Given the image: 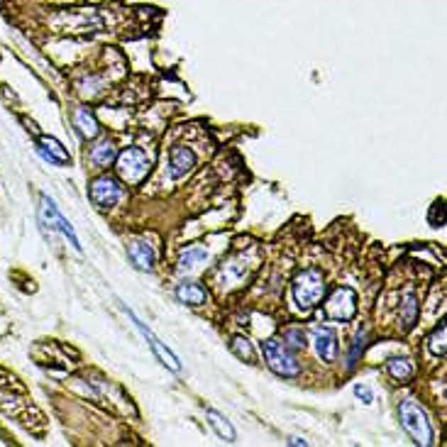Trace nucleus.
Listing matches in <instances>:
<instances>
[{
    "label": "nucleus",
    "instance_id": "obj_1",
    "mask_svg": "<svg viewBox=\"0 0 447 447\" xmlns=\"http://www.w3.org/2000/svg\"><path fill=\"white\" fill-rule=\"evenodd\" d=\"M325 291H328V284H325V277L320 269H303L294 277V284H291V294H294V301L301 311H313L318 303H323Z\"/></svg>",
    "mask_w": 447,
    "mask_h": 447
},
{
    "label": "nucleus",
    "instance_id": "obj_2",
    "mask_svg": "<svg viewBox=\"0 0 447 447\" xmlns=\"http://www.w3.org/2000/svg\"><path fill=\"white\" fill-rule=\"evenodd\" d=\"M399 418H401V426L406 428V433L411 435L416 445L430 447L435 443V433H433V426H430V421H428L426 408L418 404L416 399H404V401H401Z\"/></svg>",
    "mask_w": 447,
    "mask_h": 447
},
{
    "label": "nucleus",
    "instance_id": "obj_3",
    "mask_svg": "<svg viewBox=\"0 0 447 447\" xmlns=\"http://www.w3.org/2000/svg\"><path fill=\"white\" fill-rule=\"evenodd\" d=\"M262 350H264V360H267L269 369H272L274 374H279V377H284V379H291V377H298V374H301V364L296 362V357L291 355V350L284 345V342L267 340L262 345Z\"/></svg>",
    "mask_w": 447,
    "mask_h": 447
},
{
    "label": "nucleus",
    "instance_id": "obj_4",
    "mask_svg": "<svg viewBox=\"0 0 447 447\" xmlns=\"http://www.w3.org/2000/svg\"><path fill=\"white\" fill-rule=\"evenodd\" d=\"M115 159H118V174L123 176L128 184H140L149 174V169H152V159L147 157V152H142V149L137 147H128Z\"/></svg>",
    "mask_w": 447,
    "mask_h": 447
},
{
    "label": "nucleus",
    "instance_id": "obj_5",
    "mask_svg": "<svg viewBox=\"0 0 447 447\" xmlns=\"http://www.w3.org/2000/svg\"><path fill=\"white\" fill-rule=\"evenodd\" d=\"M325 316L330 320H352L357 316V294L350 289V286H340V289L333 291L330 301L325 303Z\"/></svg>",
    "mask_w": 447,
    "mask_h": 447
},
{
    "label": "nucleus",
    "instance_id": "obj_6",
    "mask_svg": "<svg viewBox=\"0 0 447 447\" xmlns=\"http://www.w3.org/2000/svg\"><path fill=\"white\" fill-rule=\"evenodd\" d=\"M42 218H44V223H47L49 228L59 230L64 237H69V242H71V247H74V250H81V242H79V237H76L74 225H71L69 220L64 218L62 211L57 208V203H54L49 196H42Z\"/></svg>",
    "mask_w": 447,
    "mask_h": 447
},
{
    "label": "nucleus",
    "instance_id": "obj_7",
    "mask_svg": "<svg viewBox=\"0 0 447 447\" xmlns=\"http://www.w3.org/2000/svg\"><path fill=\"white\" fill-rule=\"evenodd\" d=\"M128 316L132 318V323H135V328L140 330L142 335H145V340L149 342V347H152V352H154V355L159 357V362H162V364H164V367H167V369H171V372H181V362H179V357H176L174 352H171L167 345H162V340H159L157 335H154L152 330H149L147 325L142 323V320L135 316V313H132V311H128Z\"/></svg>",
    "mask_w": 447,
    "mask_h": 447
},
{
    "label": "nucleus",
    "instance_id": "obj_8",
    "mask_svg": "<svg viewBox=\"0 0 447 447\" xmlns=\"http://www.w3.org/2000/svg\"><path fill=\"white\" fill-rule=\"evenodd\" d=\"M88 196H91V201L96 203L98 208H110L123 198V189H120V184L113 176H98V179L93 181Z\"/></svg>",
    "mask_w": 447,
    "mask_h": 447
},
{
    "label": "nucleus",
    "instance_id": "obj_9",
    "mask_svg": "<svg viewBox=\"0 0 447 447\" xmlns=\"http://www.w3.org/2000/svg\"><path fill=\"white\" fill-rule=\"evenodd\" d=\"M193 167H196V154H193V149L179 145L171 149L169 154V171L174 179H184L186 174H191Z\"/></svg>",
    "mask_w": 447,
    "mask_h": 447
},
{
    "label": "nucleus",
    "instance_id": "obj_10",
    "mask_svg": "<svg viewBox=\"0 0 447 447\" xmlns=\"http://www.w3.org/2000/svg\"><path fill=\"white\" fill-rule=\"evenodd\" d=\"M40 154L44 159H47L49 164H57V167H66V164L71 162L69 152L64 149L62 142L57 140V137H49V135H42L40 137Z\"/></svg>",
    "mask_w": 447,
    "mask_h": 447
},
{
    "label": "nucleus",
    "instance_id": "obj_11",
    "mask_svg": "<svg viewBox=\"0 0 447 447\" xmlns=\"http://www.w3.org/2000/svg\"><path fill=\"white\" fill-rule=\"evenodd\" d=\"M128 252H130L132 264H135L137 269H142V272H152L154 269V250L145 240H132Z\"/></svg>",
    "mask_w": 447,
    "mask_h": 447
},
{
    "label": "nucleus",
    "instance_id": "obj_12",
    "mask_svg": "<svg viewBox=\"0 0 447 447\" xmlns=\"http://www.w3.org/2000/svg\"><path fill=\"white\" fill-rule=\"evenodd\" d=\"M316 350L323 357V362H333L338 357V335L333 328L316 330Z\"/></svg>",
    "mask_w": 447,
    "mask_h": 447
},
{
    "label": "nucleus",
    "instance_id": "obj_13",
    "mask_svg": "<svg viewBox=\"0 0 447 447\" xmlns=\"http://www.w3.org/2000/svg\"><path fill=\"white\" fill-rule=\"evenodd\" d=\"M176 298H179L181 303H186V306H203L208 294L196 281H184V284H179V289H176Z\"/></svg>",
    "mask_w": 447,
    "mask_h": 447
},
{
    "label": "nucleus",
    "instance_id": "obj_14",
    "mask_svg": "<svg viewBox=\"0 0 447 447\" xmlns=\"http://www.w3.org/2000/svg\"><path fill=\"white\" fill-rule=\"evenodd\" d=\"M206 416H208V423H211V428L215 430V433H218V438H223L225 443H235V440H237V433H235L233 423H230L228 418L220 416V413H218V411H213V408H208Z\"/></svg>",
    "mask_w": 447,
    "mask_h": 447
},
{
    "label": "nucleus",
    "instance_id": "obj_15",
    "mask_svg": "<svg viewBox=\"0 0 447 447\" xmlns=\"http://www.w3.org/2000/svg\"><path fill=\"white\" fill-rule=\"evenodd\" d=\"M76 128H79V135L86 137V140H93V137L101 132V125H98L96 115L88 108H81L79 113H76Z\"/></svg>",
    "mask_w": 447,
    "mask_h": 447
},
{
    "label": "nucleus",
    "instance_id": "obj_16",
    "mask_svg": "<svg viewBox=\"0 0 447 447\" xmlns=\"http://www.w3.org/2000/svg\"><path fill=\"white\" fill-rule=\"evenodd\" d=\"M386 369H389V374L396 379V382H411L413 374H416L413 362L406 360V357H391L389 364H386Z\"/></svg>",
    "mask_w": 447,
    "mask_h": 447
},
{
    "label": "nucleus",
    "instance_id": "obj_17",
    "mask_svg": "<svg viewBox=\"0 0 447 447\" xmlns=\"http://www.w3.org/2000/svg\"><path fill=\"white\" fill-rule=\"evenodd\" d=\"M115 157H118V152H115L113 142H108V140L98 142L91 152V162L96 164V167H108V164L115 162Z\"/></svg>",
    "mask_w": 447,
    "mask_h": 447
},
{
    "label": "nucleus",
    "instance_id": "obj_18",
    "mask_svg": "<svg viewBox=\"0 0 447 447\" xmlns=\"http://www.w3.org/2000/svg\"><path fill=\"white\" fill-rule=\"evenodd\" d=\"M445 340H447V328L445 323H440L438 328L433 330V335L428 338V350L433 352L435 357H445Z\"/></svg>",
    "mask_w": 447,
    "mask_h": 447
},
{
    "label": "nucleus",
    "instance_id": "obj_19",
    "mask_svg": "<svg viewBox=\"0 0 447 447\" xmlns=\"http://www.w3.org/2000/svg\"><path fill=\"white\" fill-rule=\"evenodd\" d=\"M230 347H233V352L240 360L245 362H255L257 355H255V347H252V342L247 338H242V335H237V338H233V342H230Z\"/></svg>",
    "mask_w": 447,
    "mask_h": 447
},
{
    "label": "nucleus",
    "instance_id": "obj_20",
    "mask_svg": "<svg viewBox=\"0 0 447 447\" xmlns=\"http://www.w3.org/2000/svg\"><path fill=\"white\" fill-rule=\"evenodd\" d=\"M208 259V252L206 250H198V247H191V250H186L184 255L179 259V267L181 269H196L198 264H203Z\"/></svg>",
    "mask_w": 447,
    "mask_h": 447
},
{
    "label": "nucleus",
    "instance_id": "obj_21",
    "mask_svg": "<svg viewBox=\"0 0 447 447\" xmlns=\"http://www.w3.org/2000/svg\"><path fill=\"white\" fill-rule=\"evenodd\" d=\"M401 318H404L406 328H411V325L416 323V318H418V301H416V296H413V294H406L404 306H401Z\"/></svg>",
    "mask_w": 447,
    "mask_h": 447
},
{
    "label": "nucleus",
    "instance_id": "obj_22",
    "mask_svg": "<svg viewBox=\"0 0 447 447\" xmlns=\"http://www.w3.org/2000/svg\"><path fill=\"white\" fill-rule=\"evenodd\" d=\"M428 223L433 225V228H443L445 225V203L443 201H435L433 206H430Z\"/></svg>",
    "mask_w": 447,
    "mask_h": 447
},
{
    "label": "nucleus",
    "instance_id": "obj_23",
    "mask_svg": "<svg viewBox=\"0 0 447 447\" xmlns=\"http://www.w3.org/2000/svg\"><path fill=\"white\" fill-rule=\"evenodd\" d=\"M284 340H291L289 345L296 347V350L306 347V333H303V330H289V333L284 335Z\"/></svg>",
    "mask_w": 447,
    "mask_h": 447
},
{
    "label": "nucleus",
    "instance_id": "obj_24",
    "mask_svg": "<svg viewBox=\"0 0 447 447\" xmlns=\"http://www.w3.org/2000/svg\"><path fill=\"white\" fill-rule=\"evenodd\" d=\"M364 340H367V333L364 330H360L357 333V338H355V347H352V355H350V367H355V362H357V357H360V352L364 350Z\"/></svg>",
    "mask_w": 447,
    "mask_h": 447
},
{
    "label": "nucleus",
    "instance_id": "obj_25",
    "mask_svg": "<svg viewBox=\"0 0 447 447\" xmlns=\"http://www.w3.org/2000/svg\"><path fill=\"white\" fill-rule=\"evenodd\" d=\"M355 396L362 401V404H367V406H372V404H374L372 389H369V386H364V384H357V386H355Z\"/></svg>",
    "mask_w": 447,
    "mask_h": 447
},
{
    "label": "nucleus",
    "instance_id": "obj_26",
    "mask_svg": "<svg viewBox=\"0 0 447 447\" xmlns=\"http://www.w3.org/2000/svg\"><path fill=\"white\" fill-rule=\"evenodd\" d=\"M0 384H3V386H15V389H20V386L15 384V379H13V377H8V374H5L3 369H0Z\"/></svg>",
    "mask_w": 447,
    "mask_h": 447
},
{
    "label": "nucleus",
    "instance_id": "obj_27",
    "mask_svg": "<svg viewBox=\"0 0 447 447\" xmlns=\"http://www.w3.org/2000/svg\"><path fill=\"white\" fill-rule=\"evenodd\" d=\"M289 445H306V440H301V438H291V440H289Z\"/></svg>",
    "mask_w": 447,
    "mask_h": 447
}]
</instances>
